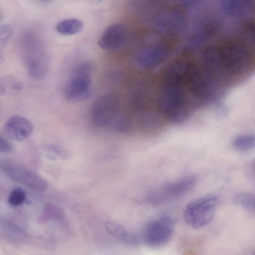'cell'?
I'll return each instance as SVG.
<instances>
[{
  "label": "cell",
  "instance_id": "obj_19",
  "mask_svg": "<svg viewBox=\"0 0 255 255\" xmlns=\"http://www.w3.org/2000/svg\"><path fill=\"white\" fill-rule=\"evenodd\" d=\"M233 201L246 210L255 214V194L240 193L234 196Z\"/></svg>",
  "mask_w": 255,
  "mask_h": 255
},
{
  "label": "cell",
  "instance_id": "obj_8",
  "mask_svg": "<svg viewBox=\"0 0 255 255\" xmlns=\"http://www.w3.org/2000/svg\"><path fill=\"white\" fill-rule=\"evenodd\" d=\"M0 169L10 179L30 189L42 191L47 187V182L42 177L12 161H1Z\"/></svg>",
  "mask_w": 255,
  "mask_h": 255
},
{
  "label": "cell",
  "instance_id": "obj_23",
  "mask_svg": "<svg viewBox=\"0 0 255 255\" xmlns=\"http://www.w3.org/2000/svg\"><path fill=\"white\" fill-rule=\"evenodd\" d=\"M21 87V86L19 81L12 77L4 78L0 80V93L2 91L5 92L8 89H9L10 90L11 89L13 90H20Z\"/></svg>",
  "mask_w": 255,
  "mask_h": 255
},
{
  "label": "cell",
  "instance_id": "obj_12",
  "mask_svg": "<svg viewBox=\"0 0 255 255\" xmlns=\"http://www.w3.org/2000/svg\"><path fill=\"white\" fill-rule=\"evenodd\" d=\"M128 39L126 26L121 23L109 26L103 32L98 40L99 46L109 51H115L123 48Z\"/></svg>",
  "mask_w": 255,
  "mask_h": 255
},
{
  "label": "cell",
  "instance_id": "obj_1",
  "mask_svg": "<svg viewBox=\"0 0 255 255\" xmlns=\"http://www.w3.org/2000/svg\"><path fill=\"white\" fill-rule=\"evenodd\" d=\"M219 59L227 78L245 72L252 62L251 47L242 39L230 38L218 43Z\"/></svg>",
  "mask_w": 255,
  "mask_h": 255
},
{
  "label": "cell",
  "instance_id": "obj_4",
  "mask_svg": "<svg viewBox=\"0 0 255 255\" xmlns=\"http://www.w3.org/2000/svg\"><path fill=\"white\" fill-rule=\"evenodd\" d=\"M92 67L90 63L82 62L72 70L64 89L65 98L70 102L87 99L91 92Z\"/></svg>",
  "mask_w": 255,
  "mask_h": 255
},
{
  "label": "cell",
  "instance_id": "obj_7",
  "mask_svg": "<svg viewBox=\"0 0 255 255\" xmlns=\"http://www.w3.org/2000/svg\"><path fill=\"white\" fill-rule=\"evenodd\" d=\"M174 226V221L171 216L167 215L159 216L145 225L143 231V240L150 247H162L171 239Z\"/></svg>",
  "mask_w": 255,
  "mask_h": 255
},
{
  "label": "cell",
  "instance_id": "obj_5",
  "mask_svg": "<svg viewBox=\"0 0 255 255\" xmlns=\"http://www.w3.org/2000/svg\"><path fill=\"white\" fill-rule=\"evenodd\" d=\"M121 101L114 93H108L97 98L92 105L90 119L92 125L98 128L111 127L120 115Z\"/></svg>",
  "mask_w": 255,
  "mask_h": 255
},
{
  "label": "cell",
  "instance_id": "obj_20",
  "mask_svg": "<svg viewBox=\"0 0 255 255\" xmlns=\"http://www.w3.org/2000/svg\"><path fill=\"white\" fill-rule=\"evenodd\" d=\"M64 215L61 209L52 204H47L44 208L40 217V221L45 222L53 219H60Z\"/></svg>",
  "mask_w": 255,
  "mask_h": 255
},
{
  "label": "cell",
  "instance_id": "obj_22",
  "mask_svg": "<svg viewBox=\"0 0 255 255\" xmlns=\"http://www.w3.org/2000/svg\"><path fill=\"white\" fill-rule=\"evenodd\" d=\"M26 193L22 188H15L12 189L9 194L8 202L9 205L13 207L21 205L25 201Z\"/></svg>",
  "mask_w": 255,
  "mask_h": 255
},
{
  "label": "cell",
  "instance_id": "obj_13",
  "mask_svg": "<svg viewBox=\"0 0 255 255\" xmlns=\"http://www.w3.org/2000/svg\"><path fill=\"white\" fill-rule=\"evenodd\" d=\"M33 130L32 123L27 119L19 115L9 118L4 126L5 134L9 138L22 141L29 138Z\"/></svg>",
  "mask_w": 255,
  "mask_h": 255
},
{
  "label": "cell",
  "instance_id": "obj_11",
  "mask_svg": "<svg viewBox=\"0 0 255 255\" xmlns=\"http://www.w3.org/2000/svg\"><path fill=\"white\" fill-rule=\"evenodd\" d=\"M171 51V47L167 43L154 44L142 49L136 55V61L143 68H153L163 63Z\"/></svg>",
  "mask_w": 255,
  "mask_h": 255
},
{
  "label": "cell",
  "instance_id": "obj_27",
  "mask_svg": "<svg viewBox=\"0 0 255 255\" xmlns=\"http://www.w3.org/2000/svg\"></svg>",
  "mask_w": 255,
  "mask_h": 255
},
{
  "label": "cell",
  "instance_id": "obj_9",
  "mask_svg": "<svg viewBox=\"0 0 255 255\" xmlns=\"http://www.w3.org/2000/svg\"><path fill=\"white\" fill-rule=\"evenodd\" d=\"M186 24L184 14L179 10L169 9L162 11L153 22L155 30L159 34L173 36L182 32Z\"/></svg>",
  "mask_w": 255,
  "mask_h": 255
},
{
  "label": "cell",
  "instance_id": "obj_26",
  "mask_svg": "<svg viewBox=\"0 0 255 255\" xmlns=\"http://www.w3.org/2000/svg\"><path fill=\"white\" fill-rule=\"evenodd\" d=\"M251 167L252 174L255 176V161L252 163Z\"/></svg>",
  "mask_w": 255,
  "mask_h": 255
},
{
  "label": "cell",
  "instance_id": "obj_2",
  "mask_svg": "<svg viewBox=\"0 0 255 255\" xmlns=\"http://www.w3.org/2000/svg\"><path fill=\"white\" fill-rule=\"evenodd\" d=\"M184 87L162 84L158 103L164 116L175 124H181L190 117L191 109Z\"/></svg>",
  "mask_w": 255,
  "mask_h": 255
},
{
  "label": "cell",
  "instance_id": "obj_6",
  "mask_svg": "<svg viewBox=\"0 0 255 255\" xmlns=\"http://www.w3.org/2000/svg\"><path fill=\"white\" fill-rule=\"evenodd\" d=\"M197 178L187 176L166 183L150 192L147 196V202L152 206H159L179 199L188 193L195 187Z\"/></svg>",
  "mask_w": 255,
  "mask_h": 255
},
{
  "label": "cell",
  "instance_id": "obj_16",
  "mask_svg": "<svg viewBox=\"0 0 255 255\" xmlns=\"http://www.w3.org/2000/svg\"><path fill=\"white\" fill-rule=\"evenodd\" d=\"M83 28V23L77 19H67L59 22L56 30L63 35H73L80 32Z\"/></svg>",
  "mask_w": 255,
  "mask_h": 255
},
{
  "label": "cell",
  "instance_id": "obj_15",
  "mask_svg": "<svg viewBox=\"0 0 255 255\" xmlns=\"http://www.w3.org/2000/svg\"><path fill=\"white\" fill-rule=\"evenodd\" d=\"M107 232L120 242L129 246H135L139 243L135 235L117 223L108 221L105 223Z\"/></svg>",
  "mask_w": 255,
  "mask_h": 255
},
{
  "label": "cell",
  "instance_id": "obj_17",
  "mask_svg": "<svg viewBox=\"0 0 255 255\" xmlns=\"http://www.w3.org/2000/svg\"><path fill=\"white\" fill-rule=\"evenodd\" d=\"M238 37L255 48V20L245 22L239 29Z\"/></svg>",
  "mask_w": 255,
  "mask_h": 255
},
{
  "label": "cell",
  "instance_id": "obj_21",
  "mask_svg": "<svg viewBox=\"0 0 255 255\" xmlns=\"http://www.w3.org/2000/svg\"><path fill=\"white\" fill-rule=\"evenodd\" d=\"M131 122L129 118L121 115L114 121L111 128L115 131L121 132L128 131L131 128Z\"/></svg>",
  "mask_w": 255,
  "mask_h": 255
},
{
  "label": "cell",
  "instance_id": "obj_24",
  "mask_svg": "<svg viewBox=\"0 0 255 255\" xmlns=\"http://www.w3.org/2000/svg\"><path fill=\"white\" fill-rule=\"evenodd\" d=\"M12 150V146L10 143L4 137H0V153H7Z\"/></svg>",
  "mask_w": 255,
  "mask_h": 255
},
{
  "label": "cell",
  "instance_id": "obj_25",
  "mask_svg": "<svg viewBox=\"0 0 255 255\" xmlns=\"http://www.w3.org/2000/svg\"><path fill=\"white\" fill-rule=\"evenodd\" d=\"M12 30L8 26H4L0 30V42L4 43L7 39L10 36Z\"/></svg>",
  "mask_w": 255,
  "mask_h": 255
},
{
  "label": "cell",
  "instance_id": "obj_3",
  "mask_svg": "<svg viewBox=\"0 0 255 255\" xmlns=\"http://www.w3.org/2000/svg\"><path fill=\"white\" fill-rule=\"evenodd\" d=\"M219 203V198L215 195L205 196L191 201L184 210L185 221L194 229L206 226L213 220Z\"/></svg>",
  "mask_w": 255,
  "mask_h": 255
},
{
  "label": "cell",
  "instance_id": "obj_14",
  "mask_svg": "<svg viewBox=\"0 0 255 255\" xmlns=\"http://www.w3.org/2000/svg\"><path fill=\"white\" fill-rule=\"evenodd\" d=\"M0 234L7 241L16 245L23 244L28 238L24 230L13 221L5 218L0 220Z\"/></svg>",
  "mask_w": 255,
  "mask_h": 255
},
{
  "label": "cell",
  "instance_id": "obj_18",
  "mask_svg": "<svg viewBox=\"0 0 255 255\" xmlns=\"http://www.w3.org/2000/svg\"><path fill=\"white\" fill-rule=\"evenodd\" d=\"M234 147L238 150L247 152L255 149V135L243 134L236 137L233 142Z\"/></svg>",
  "mask_w": 255,
  "mask_h": 255
},
{
  "label": "cell",
  "instance_id": "obj_10",
  "mask_svg": "<svg viewBox=\"0 0 255 255\" xmlns=\"http://www.w3.org/2000/svg\"><path fill=\"white\" fill-rule=\"evenodd\" d=\"M24 62L28 74L33 78L39 79L47 74V57L43 49L38 44L32 42L27 45Z\"/></svg>",
  "mask_w": 255,
  "mask_h": 255
}]
</instances>
